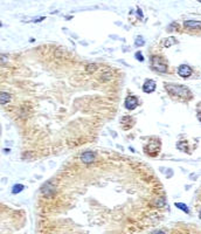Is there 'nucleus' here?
<instances>
[{"label": "nucleus", "instance_id": "nucleus-15", "mask_svg": "<svg viewBox=\"0 0 201 234\" xmlns=\"http://www.w3.org/2000/svg\"><path fill=\"white\" fill-rule=\"evenodd\" d=\"M91 66H93V67H90V64H89V67H88V70H89V71H94V70L97 68L96 64H91Z\"/></svg>", "mask_w": 201, "mask_h": 234}, {"label": "nucleus", "instance_id": "nucleus-10", "mask_svg": "<svg viewBox=\"0 0 201 234\" xmlns=\"http://www.w3.org/2000/svg\"><path fill=\"white\" fill-rule=\"evenodd\" d=\"M24 189H25V186H24L22 184H15V185L13 186V189H12V193H13V194L20 193L21 191H24Z\"/></svg>", "mask_w": 201, "mask_h": 234}, {"label": "nucleus", "instance_id": "nucleus-11", "mask_svg": "<svg viewBox=\"0 0 201 234\" xmlns=\"http://www.w3.org/2000/svg\"><path fill=\"white\" fill-rule=\"evenodd\" d=\"M175 206H177L178 208L182 210L184 212H186V213H189V210H188V207H187L185 204H181V203H175Z\"/></svg>", "mask_w": 201, "mask_h": 234}, {"label": "nucleus", "instance_id": "nucleus-8", "mask_svg": "<svg viewBox=\"0 0 201 234\" xmlns=\"http://www.w3.org/2000/svg\"><path fill=\"white\" fill-rule=\"evenodd\" d=\"M185 27L189 28V29H199L200 28V21L199 20H187L184 22Z\"/></svg>", "mask_w": 201, "mask_h": 234}, {"label": "nucleus", "instance_id": "nucleus-1", "mask_svg": "<svg viewBox=\"0 0 201 234\" xmlns=\"http://www.w3.org/2000/svg\"><path fill=\"white\" fill-rule=\"evenodd\" d=\"M164 88H165L166 92L172 96L175 95L178 97L185 98V100H191L193 97V93L191 92V89L185 87V85L175 84V83H165Z\"/></svg>", "mask_w": 201, "mask_h": 234}, {"label": "nucleus", "instance_id": "nucleus-6", "mask_svg": "<svg viewBox=\"0 0 201 234\" xmlns=\"http://www.w3.org/2000/svg\"><path fill=\"white\" fill-rule=\"evenodd\" d=\"M156 87L157 85H156V82L153 80H146L144 82V84H143V92L144 93H148V94L153 93L156 90Z\"/></svg>", "mask_w": 201, "mask_h": 234}, {"label": "nucleus", "instance_id": "nucleus-13", "mask_svg": "<svg viewBox=\"0 0 201 234\" xmlns=\"http://www.w3.org/2000/svg\"><path fill=\"white\" fill-rule=\"evenodd\" d=\"M144 43H145V41H144V39H143L141 37H138V38L136 39V41H135V45H136V46H138V47L143 46Z\"/></svg>", "mask_w": 201, "mask_h": 234}, {"label": "nucleus", "instance_id": "nucleus-3", "mask_svg": "<svg viewBox=\"0 0 201 234\" xmlns=\"http://www.w3.org/2000/svg\"><path fill=\"white\" fill-rule=\"evenodd\" d=\"M138 104H139V101H138V98L136 97V96H133V95H129L126 98H125V108L127 110H133V109H136V108L138 106Z\"/></svg>", "mask_w": 201, "mask_h": 234}, {"label": "nucleus", "instance_id": "nucleus-16", "mask_svg": "<svg viewBox=\"0 0 201 234\" xmlns=\"http://www.w3.org/2000/svg\"><path fill=\"white\" fill-rule=\"evenodd\" d=\"M137 12H138V14H139V16H140V18H143V13H141V11H140V8H138V11H137Z\"/></svg>", "mask_w": 201, "mask_h": 234}, {"label": "nucleus", "instance_id": "nucleus-12", "mask_svg": "<svg viewBox=\"0 0 201 234\" xmlns=\"http://www.w3.org/2000/svg\"><path fill=\"white\" fill-rule=\"evenodd\" d=\"M177 42H178V41H177L173 37H171V38H169L167 41L165 42V46H166V47H171L172 45H174V43H177Z\"/></svg>", "mask_w": 201, "mask_h": 234}, {"label": "nucleus", "instance_id": "nucleus-9", "mask_svg": "<svg viewBox=\"0 0 201 234\" xmlns=\"http://www.w3.org/2000/svg\"><path fill=\"white\" fill-rule=\"evenodd\" d=\"M11 101V95L6 92H0V104H6Z\"/></svg>", "mask_w": 201, "mask_h": 234}, {"label": "nucleus", "instance_id": "nucleus-14", "mask_svg": "<svg viewBox=\"0 0 201 234\" xmlns=\"http://www.w3.org/2000/svg\"><path fill=\"white\" fill-rule=\"evenodd\" d=\"M136 59H137V60H139L140 62H143V61H144V58H143V54H141V52H137V53H136Z\"/></svg>", "mask_w": 201, "mask_h": 234}, {"label": "nucleus", "instance_id": "nucleus-7", "mask_svg": "<svg viewBox=\"0 0 201 234\" xmlns=\"http://www.w3.org/2000/svg\"><path fill=\"white\" fill-rule=\"evenodd\" d=\"M42 192H43L45 195L50 197L54 192H55V189H54V186H50V182H48L42 186Z\"/></svg>", "mask_w": 201, "mask_h": 234}, {"label": "nucleus", "instance_id": "nucleus-2", "mask_svg": "<svg viewBox=\"0 0 201 234\" xmlns=\"http://www.w3.org/2000/svg\"><path fill=\"white\" fill-rule=\"evenodd\" d=\"M151 64L153 67V69H156L157 71H159V73H165V71L167 70V64L164 62V60L159 56H156L153 55L151 58Z\"/></svg>", "mask_w": 201, "mask_h": 234}, {"label": "nucleus", "instance_id": "nucleus-4", "mask_svg": "<svg viewBox=\"0 0 201 234\" xmlns=\"http://www.w3.org/2000/svg\"><path fill=\"white\" fill-rule=\"evenodd\" d=\"M193 74V69L187 64H181L178 67V75L181 77H189Z\"/></svg>", "mask_w": 201, "mask_h": 234}, {"label": "nucleus", "instance_id": "nucleus-5", "mask_svg": "<svg viewBox=\"0 0 201 234\" xmlns=\"http://www.w3.org/2000/svg\"><path fill=\"white\" fill-rule=\"evenodd\" d=\"M95 159H96V153L93 151H85L81 155V160L85 164L93 163V161H95Z\"/></svg>", "mask_w": 201, "mask_h": 234}]
</instances>
